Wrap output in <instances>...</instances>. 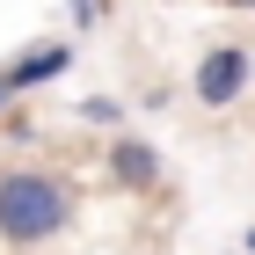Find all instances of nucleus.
<instances>
[{
  "instance_id": "obj_2",
  "label": "nucleus",
  "mask_w": 255,
  "mask_h": 255,
  "mask_svg": "<svg viewBox=\"0 0 255 255\" xmlns=\"http://www.w3.org/2000/svg\"><path fill=\"white\" fill-rule=\"evenodd\" d=\"M255 80V59L241 51V44H219V51H204V66H197V102H212V110H226V102H241V88Z\"/></svg>"
},
{
  "instance_id": "obj_1",
  "label": "nucleus",
  "mask_w": 255,
  "mask_h": 255,
  "mask_svg": "<svg viewBox=\"0 0 255 255\" xmlns=\"http://www.w3.org/2000/svg\"><path fill=\"white\" fill-rule=\"evenodd\" d=\"M73 226V182L51 175V168H7L0 175V241L15 248H37V241H59Z\"/></svg>"
},
{
  "instance_id": "obj_8",
  "label": "nucleus",
  "mask_w": 255,
  "mask_h": 255,
  "mask_svg": "<svg viewBox=\"0 0 255 255\" xmlns=\"http://www.w3.org/2000/svg\"><path fill=\"white\" fill-rule=\"evenodd\" d=\"M234 7H255V0H234Z\"/></svg>"
},
{
  "instance_id": "obj_3",
  "label": "nucleus",
  "mask_w": 255,
  "mask_h": 255,
  "mask_svg": "<svg viewBox=\"0 0 255 255\" xmlns=\"http://www.w3.org/2000/svg\"><path fill=\"white\" fill-rule=\"evenodd\" d=\"M66 66H73V51H66V44H37V51H22L15 66H7V95H22V88H44V80H59Z\"/></svg>"
},
{
  "instance_id": "obj_4",
  "label": "nucleus",
  "mask_w": 255,
  "mask_h": 255,
  "mask_svg": "<svg viewBox=\"0 0 255 255\" xmlns=\"http://www.w3.org/2000/svg\"><path fill=\"white\" fill-rule=\"evenodd\" d=\"M110 175H117L124 190H153L160 182V153L146 138H117V146H110Z\"/></svg>"
},
{
  "instance_id": "obj_7",
  "label": "nucleus",
  "mask_w": 255,
  "mask_h": 255,
  "mask_svg": "<svg viewBox=\"0 0 255 255\" xmlns=\"http://www.w3.org/2000/svg\"><path fill=\"white\" fill-rule=\"evenodd\" d=\"M248 255H255V226H248Z\"/></svg>"
},
{
  "instance_id": "obj_6",
  "label": "nucleus",
  "mask_w": 255,
  "mask_h": 255,
  "mask_svg": "<svg viewBox=\"0 0 255 255\" xmlns=\"http://www.w3.org/2000/svg\"><path fill=\"white\" fill-rule=\"evenodd\" d=\"M0 110H7V80H0Z\"/></svg>"
},
{
  "instance_id": "obj_5",
  "label": "nucleus",
  "mask_w": 255,
  "mask_h": 255,
  "mask_svg": "<svg viewBox=\"0 0 255 255\" xmlns=\"http://www.w3.org/2000/svg\"><path fill=\"white\" fill-rule=\"evenodd\" d=\"M66 7H73V22H95L102 15V0H66Z\"/></svg>"
}]
</instances>
